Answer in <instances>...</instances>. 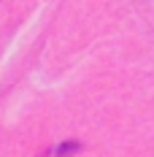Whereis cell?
<instances>
[{
    "mask_svg": "<svg viewBox=\"0 0 154 157\" xmlns=\"http://www.w3.org/2000/svg\"><path fill=\"white\" fill-rule=\"evenodd\" d=\"M78 149H81V144H78V141H65L60 149H57V155L65 157V155H73V152H78Z\"/></svg>",
    "mask_w": 154,
    "mask_h": 157,
    "instance_id": "6da1fadb",
    "label": "cell"
}]
</instances>
